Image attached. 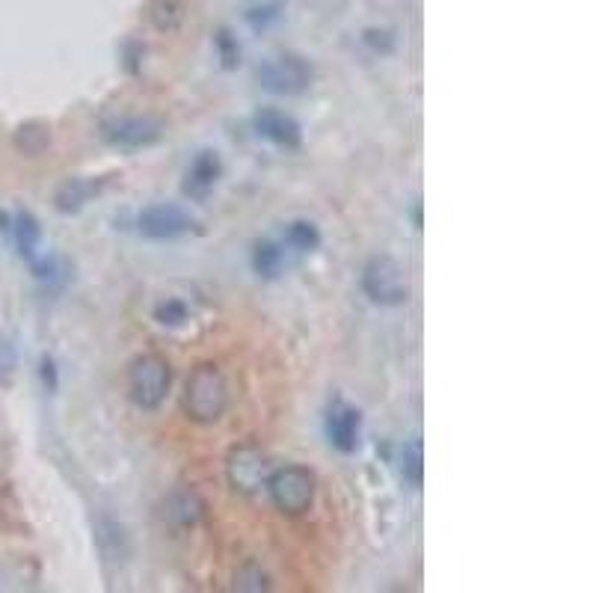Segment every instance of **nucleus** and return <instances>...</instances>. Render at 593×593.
I'll use <instances>...</instances> for the list:
<instances>
[{
  "label": "nucleus",
  "instance_id": "1",
  "mask_svg": "<svg viewBox=\"0 0 593 593\" xmlns=\"http://www.w3.org/2000/svg\"><path fill=\"white\" fill-rule=\"evenodd\" d=\"M184 416L196 424H214L229 407V383L223 371L211 362L193 368V374L184 383L181 395Z\"/></svg>",
  "mask_w": 593,
  "mask_h": 593
},
{
  "label": "nucleus",
  "instance_id": "2",
  "mask_svg": "<svg viewBox=\"0 0 593 593\" xmlns=\"http://www.w3.org/2000/svg\"><path fill=\"white\" fill-rule=\"evenodd\" d=\"M362 291L377 306H404L413 294L410 273L389 255H377L362 270Z\"/></svg>",
  "mask_w": 593,
  "mask_h": 593
},
{
  "label": "nucleus",
  "instance_id": "3",
  "mask_svg": "<svg viewBox=\"0 0 593 593\" xmlns=\"http://www.w3.org/2000/svg\"><path fill=\"white\" fill-rule=\"evenodd\" d=\"M267 493L282 513L300 516L315 502V475L306 466H282V469L270 472Z\"/></svg>",
  "mask_w": 593,
  "mask_h": 593
},
{
  "label": "nucleus",
  "instance_id": "4",
  "mask_svg": "<svg viewBox=\"0 0 593 593\" xmlns=\"http://www.w3.org/2000/svg\"><path fill=\"white\" fill-rule=\"evenodd\" d=\"M131 398L140 410H158L167 395H170L172 371L167 365V359L155 356V353H146L140 356L134 365H131Z\"/></svg>",
  "mask_w": 593,
  "mask_h": 593
},
{
  "label": "nucleus",
  "instance_id": "5",
  "mask_svg": "<svg viewBox=\"0 0 593 593\" xmlns=\"http://www.w3.org/2000/svg\"><path fill=\"white\" fill-rule=\"evenodd\" d=\"M312 66L297 54L270 57L258 66V86L273 95H303L312 86Z\"/></svg>",
  "mask_w": 593,
  "mask_h": 593
},
{
  "label": "nucleus",
  "instance_id": "6",
  "mask_svg": "<svg viewBox=\"0 0 593 593\" xmlns=\"http://www.w3.org/2000/svg\"><path fill=\"white\" fill-rule=\"evenodd\" d=\"M101 137L119 149H146L164 137V122L155 116H110L101 122Z\"/></svg>",
  "mask_w": 593,
  "mask_h": 593
},
{
  "label": "nucleus",
  "instance_id": "7",
  "mask_svg": "<svg viewBox=\"0 0 593 593\" xmlns=\"http://www.w3.org/2000/svg\"><path fill=\"white\" fill-rule=\"evenodd\" d=\"M137 226H140V235H146L152 241H175V238L193 232L196 220L175 202H158L140 214Z\"/></svg>",
  "mask_w": 593,
  "mask_h": 593
},
{
  "label": "nucleus",
  "instance_id": "8",
  "mask_svg": "<svg viewBox=\"0 0 593 593\" xmlns=\"http://www.w3.org/2000/svg\"><path fill=\"white\" fill-rule=\"evenodd\" d=\"M270 478V463L261 454V448L255 445H238L229 454V481L235 490L241 493H258L261 487H267Z\"/></svg>",
  "mask_w": 593,
  "mask_h": 593
},
{
  "label": "nucleus",
  "instance_id": "9",
  "mask_svg": "<svg viewBox=\"0 0 593 593\" xmlns=\"http://www.w3.org/2000/svg\"><path fill=\"white\" fill-rule=\"evenodd\" d=\"M253 128L258 137L270 140V143L279 146V149H300V143H303V128H300V122H297L291 113L276 110V107L258 110L253 119Z\"/></svg>",
  "mask_w": 593,
  "mask_h": 593
},
{
  "label": "nucleus",
  "instance_id": "10",
  "mask_svg": "<svg viewBox=\"0 0 593 593\" xmlns=\"http://www.w3.org/2000/svg\"><path fill=\"white\" fill-rule=\"evenodd\" d=\"M327 433H330V442L339 448L341 454H353L359 448V439H362V416L356 407L336 401L327 413Z\"/></svg>",
  "mask_w": 593,
  "mask_h": 593
},
{
  "label": "nucleus",
  "instance_id": "11",
  "mask_svg": "<svg viewBox=\"0 0 593 593\" xmlns=\"http://www.w3.org/2000/svg\"><path fill=\"white\" fill-rule=\"evenodd\" d=\"M220 175H223V161H220V155H217V152H199V155L193 158L187 175H184V196L202 202V199L217 187Z\"/></svg>",
  "mask_w": 593,
  "mask_h": 593
},
{
  "label": "nucleus",
  "instance_id": "12",
  "mask_svg": "<svg viewBox=\"0 0 593 593\" xmlns=\"http://www.w3.org/2000/svg\"><path fill=\"white\" fill-rule=\"evenodd\" d=\"M202 513H205V502L190 487L175 490L164 502V519L170 522L172 528H193L202 519Z\"/></svg>",
  "mask_w": 593,
  "mask_h": 593
},
{
  "label": "nucleus",
  "instance_id": "13",
  "mask_svg": "<svg viewBox=\"0 0 593 593\" xmlns=\"http://www.w3.org/2000/svg\"><path fill=\"white\" fill-rule=\"evenodd\" d=\"M95 540H98V549H101V558L104 564L116 561V564H125L128 555H131V546H128V534L119 522L113 519H101L98 528H95Z\"/></svg>",
  "mask_w": 593,
  "mask_h": 593
},
{
  "label": "nucleus",
  "instance_id": "14",
  "mask_svg": "<svg viewBox=\"0 0 593 593\" xmlns=\"http://www.w3.org/2000/svg\"><path fill=\"white\" fill-rule=\"evenodd\" d=\"M98 181H92V178H69L60 190H57V196H54V205H57V211H63V214H78L81 208H86V202L98 193Z\"/></svg>",
  "mask_w": 593,
  "mask_h": 593
},
{
  "label": "nucleus",
  "instance_id": "15",
  "mask_svg": "<svg viewBox=\"0 0 593 593\" xmlns=\"http://www.w3.org/2000/svg\"><path fill=\"white\" fill-rule=\"evenodd\" d=\"M12 232H15V247H18L21 258L33 261V258H36V250H39V241H42V226H39V220H36L30 211H18V214H15Z\"/></svg>",
  "mask_w": 593,
  "mask_h": 593
},
{
  "label": "nucleus",
  "instance_id": "16",
  "mask_svg": "<svg viewBox=\"0 0 593 593\" xmlns=\"http://www.w3.org/2000/svg\"><path fill=\"white\" fill-rule=\"evenodd\" d=\"M253 270L264 279H276L285 270V250L276 241H258L253 250Z\"/></svg>",
  "mask_w": 593,
  "mask_h": 593
},
{
  "label": "nucleus",
  "instance_id": "17",
  "mask_svg": "<svg viewBox=\"0 0 593 593\" xmlns=\"http://www.w3.org/2000/svg\"><path fill=\"white\" fill-rule=\"evenodd\" d=\"M149 21L161 33H175L184 21V0H152L149 3Z\"/></svg>",
  "mask_w": 593,
  "mask_h": 593
},
{
  "label": "nucleus",
  "instance_id": "18",
  "mask_svg": "<svg viewBox=\"0 0 593 593\" xmlns=\"http://www.w3.org/2000/svg\"><path fill=\"white\" fill-rule=\"evenodd\" d=\"M285 244L297 253H312L321 247V229L312 220H294L285 229Z\"/></svg>",
  "mask_w": 593,
  "mask_h": 593
},
{
  "label": "nucleus",
  "instance_id": "19",
  "mask_svg": "<svg viewBox=\"0 0 593 593\" xmlns=\"http://www.w3.org/2000/svg\"><path fill=\"white\" fill-rule=\"evenodd\" d=\"M401 475H404V481H407L410 487H422L424 454L419 439L410 442V445H404V451H401Z\"/></svg>",
  "mask_w": 593,
  "mask_h": 593
},
{
  "label": "nucleus",
  "instance_id": "20",
  "mask_svg": "<svg viewBox=\"0 0 593 593\" xmlns=\"http://www.w3.org/2000/svg\"><path fill=\"white\" fill-rule=\"evenodd\" d=\"M187 318H190V309L178 297H170V300H164V303L155 306V321L164 324V327H181Z\"/></svg>",
  "mask_w": 593,
  "mask_h": 593
},
{
  "label": "nucleus",
  "instance_id": "21",
  "mask_svg": "<svg viewBox=\"0 0 593 593\" xmlns=\"http://www.w3.org/2000/svg\"><path fill=\"white\" fill-rule=\"evenodd\" d=\"M235 591H270V579L264 576L258 564L250 561L235 573Z\"/></svg>",
  "mask_w": 593,
  "mask_h": 593
},
{
  "label": "nucleus",
  "instance_id": "22",
  "mask_svg": "<svg viewBox=\"0 0 593 593\" xmlns=\"http://www.w3.org/2000/svg\"><path fill=\"white\" fill-rule=\"evenodd\" d=\"M15 368V353L9 347V341L0 336V380H6Z\"/></svg>",
  "mask_w": 593,
  "mask_h": 593
},
{
  "label": "nucleus",
  "instance_id": "23",
  "mask_svg": "<svg viewBox=\"0 0 593 593\" xmlns=\"http://www.w3.org/2000/svg\"><path fill=\"white\" fill-rule=\"evenodd\" d=\"M220 51H223V60H226V66H229V69L241 63V60H238V57H241V51L229 42V33H220Z\"/></svg>",
  "mask_w": 593,
  "mask_h": 593
},
{
  "label": "nucleus",
  "instance_id": "24",
  "mask_svg": "<svg viewBox=\"0 0 593 593\" xmlns=\"http://www.w3.org/2000/svg\"><path fill=\"white\" fill-rule=\"evenodd\" d=\"M42 377H45V383H51V389L57 386V371H54V362L48 356L42 359Z\"/></svg>",
  "mask_w": 593,
  "mask_h": 593
}]
</instances>
